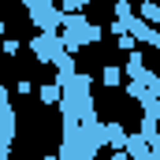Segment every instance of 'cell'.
Instances as JSON below:
<instances>
[{
    "instance_id": "1",
    "label": "cell",
    "mask_w": 160,
    "mask_h": 160,
    "mask_svg": "<svg viewBox=\"0 0 160 160\" xmlns=\"http://www.w3.org/2000/svg\"><path fill=\"white\" fill-rule=\"evenodd\" d=\"M127 75H130L134 82H142V86H149L153 93H160V78L153 75V71H149V67H145V60H142V52H138V48H130V60H127Z\"/></svg>"
},
{
    "instance_id": "2",
    "label": "cell",
    "mask_w": 160,
    "mask_h": 160,
    "mask_svg": "<svg viewBox=\"0 0 160 160\" xmlns=\"http://www.w3.org/2000/svg\"><path fill=\"white\" fill-rule=\"evenodd\" d=\"M41 97H45V104H56V101H60V82H48V86H41Z\"/></svg>"
},
{
    "instance_id": "3",
    "label": "cell",
    "mask_w": 160,
    "mask_h": 160,
    "mask_svg": "<svg viewBox=\"0 0 160 160\" xmlns=\"http://www.w3.org/2000/svg\"><path fill=\"white\" fill-rule=\"evenodd\" d=\"M142 15H145V22H149V26H153V22H160V8L153 4V0H145V4H142Z\"/></svg>"
},
{
    "instance_id": "4",
    "label": "cell",
    "mask_w": 160,
    "mask_h": 160,
    "mask_svg": "<svg viewBox=\"0 0 160 160\" xmlns=\"http://www.w3.org/2000/svg\"><path fill=\"white\" fill-rule=\"evenodd\" d=\"M104 86H119V67H104Z\"/></svg>"
},
{
    "instance_id": "5",
    "label": "cell",
    "mask_w": 160,
    "mask_h": 160,
    "mask_svg": "<svg viewBox=\"0 0 160 160\" xmlns=\"http://www.w3.org/2000/svg\"><path fill=\"white\" fill-rule=\"evenodd\" d=\"M0 34H4V22H0Z\"/></svg>"
}]
</instances>
